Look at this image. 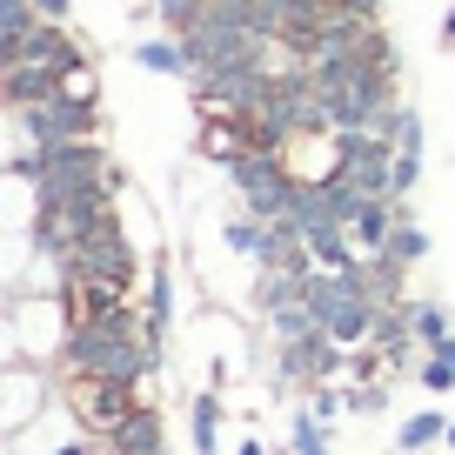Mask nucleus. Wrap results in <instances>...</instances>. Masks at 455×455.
Masks as SVG:
<instances>
[{
  "instance_id": "nucleus-13",
  "label": "nucleus",
  "mask_w": 455,
  "mask_h": 455,
  "mask_svg": "<svg viewBox=\"0 0 455 455\" xmlns=\"http://www.w3.org/2000/svg\"><path fill=\"white\" fill-rule=\"evenodd\" d=\"M442 41H449V47H455V7H449V20H442Z\"/></svg>"
},
{
  "instance_id": "nucleus-4",
  "label": "nucleus",
  "mask_w": 455,
  "mask_h": 455,
  "mask_svg": "<svg viewBox=\"0 0 455 455\" xmlns=\"http://www.w3.org/2000/svg\"><path fill=\"white\" fill-rule=\"evenodd\" d=\"M134 68H141V74H161V81H188V47L174 41V34L141 41V47H134Z\"/></svg>"
},
{
  "instance_id": "nucleus-1",
  "label": "nucleus",
  "mask_w": 455,
  "mask_h": 455,
  "mask_svg": "<svg viewBox=\"0 0 455 455\" xmlns=\"http://www.w3.org/2000/svg\"><path fill=\"white\" fill-rule=\"evenodd\" d=\"M161 362L155 335H148V315L114 308L87 328H68V348H60V369L74 375H100V382H141L148 369Z\"/></svg>"
},
{
  "instance_id": "nucleus-8",
  "label": "nucleus",
  "mask_w": 455,
  "mask_h": 455,
  "mask_svg": "<svg viewBox=\"0 0 455 455\" xmlns=\"http://www.w3.org/2000/svg\"><path fill=\"white\" fill-rule=\"evenodd\" d=\"M422 255H428V235L409 221V208H402V228H395V242H388V255H382V261H395V268H415Z\"/></svg>"
},
{
  "instance_id": "nucleus-14",
  "label": "nucleus",
  "mask_w": 455,
  "mask_h": 455,
  "mask_svg": "<svg viewBox=\"0 0 455 455\" xmlns=\"http://www.w3.org/2000/svg\"><path fill=\"white\" fill-rule=\"evenodd\" d=\"M449 449H455V422H449Z\"/></svg>"
},
{
  "instance_id": "nucleus-15",
  "label": "nucleus",
  "mask_w": 455,
  "mask_h": 455,
  "mask_svg": "<svg viewBox=\"0 0 455 455\" xmlns=\"http://www.w3.org/2000/svg\"><path fill=\"white\" fill-rule=\"evenodd\" d=\"M195 455H221V449H195Z\"/></svg>"
},
{
  "instance_id": "nucleus-7",
  "label": "nucleus",
  "mask_w": 455,
  "mask_h": 455,
  "mask_svg": "<svg viewBox=\"0 0 455 455\" xmlns=\"http://www.w3.org/2000/svg\"><path fill=\"white\" fill-rule=\"evenodd\" d=\"M221 388H201L195 395V415H188V428H195V449H214V435H221Z\"/></svg>"
},
{
  "instance_id": "nucleus-6",
  "label": "nucleus",
  "mask_w": 455,
  "mask_h": 455,
  "mask_svg": "<svg viewBox=\"0 0 455 455\" xmlns=\"http://www.w3.org/2000/svg\"><path fill=\"white\" fill-rule=\"evenodd\" d=\"M415 382H422L428 395H449V388H455V335L435 341V348H422V362H415Z\"/></svg>"
},
{
  "instance_id": "nucleus-11",
  "label": "nucleus",
  "mask_w": 455,
  "mask_h": 455,
  "mask_svg": "<svg viewBox=\"0 0 455 455\" xmlns=\"http://www.w3.org/2000/svg\"><path fill=\"white\" fill-rule=\"evenodd\" d=\"M388 409V382H348V415H382Z\"/></svg>"
},
{
  "instance_id": "nucleus-9",
  "label": "nucleus",
  "mask_w": 455,
  "mask_h": 455,
  "mask_svg": "<svg viewBox=\"0 0 455 455\" xmlns=\"http://www.w3.org/2000/svg\"><path fill=\"white\" fill-rule=\"evenodd\" d=\"M409 322H415V341H422V348H435V341H449V335H455V328H449V308H442V301H415Z\"/></svg>"
},
{
  "instance_id": "nucleus-3",
  "label": "nucleus",
  "mask_w": 455,
  "mask_h": 455,
  "mask_svg": "<svg viewBox=\"0 0 455 455\" xmlns=\"http://www.w3.org/2000/svg\"><path fill=\"white\" fill-rule=\"evenodd\" d=\"M168 328H174V268H168V255L148 268V335H155V348L168 341Z\"/></svg>"
},
{
  "instance_id": "nucleus-12",
  "label": "nucleus",
  "mask_w": 455,
  "mask_h": 455,
  "mask_svg": "<svg viewBox=\"0 0 455 455\" xmlns=\"http://www.w3.org/2000/svg\"><path fill=\"white\" fill-rule=\"evenodd\" d=\"M34 7H41V20H54V28H60V20H68V7H74V0H34Z\"/></svg>"
},
{
  "instance_id": "nucleus-10",
  "label": "nucleus",
  "mask_w": 455,
  "mask_h": 455,
  "mask_svg": "<svg viewBox=\"0 0 455 455\" xmlns=\"http://www.w3.org/2000/svg\"><path fill=\"white\" fill-rule=\"evenodd\" d=\"M288 455H335V449H328V422H315V415L301 409L295 428H288Z\"/></svg>"
},
{
  "instance_id": "nucleus-5",
  "label": "nucleus",
  "mask_w": 455,
  "mask_h": 455,
  "mask_svg": "<svg viewBox=\"0 0 455 455\" xmlns=\"http://www.w3.org/2000/svg\"><path fill=\"white\" fill-rule=\"evenodd\" d=\"M449 422H455V415H442V409L409 415V422H402V435H395V449H402V455H422V449H435V442H449Z\"/></svg>"
},
{
  "instance_id": "nucleus-2",
  "label": "nucleus",
  "mask_w": 455,
  "mask_h": 455,
  "mask_svg": "<svg viewBox=\"0 0 455 455\" xmlns=\"http://www.w3.org/2000/svg\"><path fill=\"white\" fill-rule=\"evenodd\" d=\"M141 409H148V402H134V382H100V375H74V382H68V415L94 442H114Z\"/></svg>"
}]
</instances>
